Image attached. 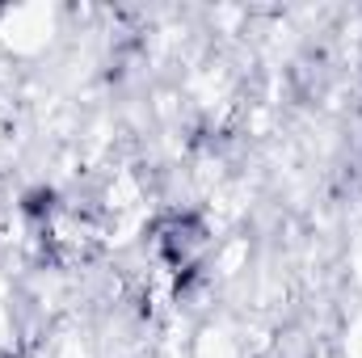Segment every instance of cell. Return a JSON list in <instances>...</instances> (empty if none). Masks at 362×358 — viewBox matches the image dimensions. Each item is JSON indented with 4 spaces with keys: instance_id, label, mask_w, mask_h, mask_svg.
Instances as JSON below:
<instances>
[{
    "instance_id": "cell-1",
    "label": "cell",
    "mask_w": 362,
    "mask_h": 358,
    "mask_svg": "<svg viewBox=\"0 0 362 358\" xmlns=\"http://www.w3.org/2000/svg\"><path fill=\"white\" fill-rule=\"evenodd\" d=\"M211 241V228L198 211H169L152 224V245H156V258L165 262L169 270H185L198 266V253L206 249Z\"/></svg>"
}]
</instances>
